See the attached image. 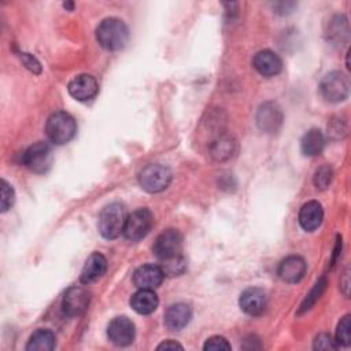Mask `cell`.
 <instances>
[{
    "label": "cell",
    "instance_id": "obj_19",
    "mask_svg": "<svg viewBox=\"0 0 351 351\" xmlns=\"http://www.w3.org/2000/svg\"><path fill=\"white\" fill-rule=\"evenodd\" d=\"M191 317L192 311L188 304L176 303L167 308L165 314V325L170 330H180L189 322Z\"/></svg>",
    "mask_w": 351,
    "mask_h": 351
},
{
    "label": "cell",
    "instance_id": "obj_16",
    "mask_svg": "<svg viewBox=\"0 0 351 351\" xmlns=\"http://www.w3.org/2000/svg\"><path fill=\"white\" fill-rule=\"evenodd\" d=\"M306 274V262L303 258L291 255L281 261L278 266V276L287 282H299Z\"/></svg>",
    "mask_w": 351,
    "mask_h": 351
},
{
    "label": "cell",
    "instance_id": "obj_14",
    "mask_svg": "<svg viewBox=\"0 0 351 351\" xmlns=\"http://www.w3.org/2000/svg\"><path fill=\"white\" fill-rule=\"evenodd\" d=\"M67 89H69V93L75 100L86 101L96 96L99 86H97L95 77H92L89 74H80L69 82Z\"/></svg>",
    "mask_w": 351,
    "mask_h": 351
},
{
    "label": "cell",
    "instance_id": "obj_11",
    "mask_svg": "<svg viewBox=\"0 0 351 351\" xmlns=\"http://www.w3.org/2000/svg\"><path fill=\"white\" fill-rule=\"evenodd\" d=\"M107 336L115 346H129L134 339V324L128 317H117L108 324Z\"/></svg>",
    "mask_w": 351,
    "mask_h": 351
},
{
    "label": "cell",
    "instance_id": "obj_28",
    "mask_svg": "<svg viewBox=\"0 0 351 351\" xmlns=\"http://www.w3.org/2000/svg\"><path fill=\"white\" fill-rule=\"evenodd\" d=\"M14 200L15 193L12 186L5 180H1V211H7L14 204Z\"/></svg>",
    "mask_w": 351,
    "mask_h": 351
},
{
    "label": "cell",
    "instance_id": "obj_1",
    "mask_svg": "<svg viewBox=\"0 0 351 351\" xmlns=\"http://www.w3.org/2000/svg\"><path fill=\"white\" fill-rule=\"evenodd\" d=\"M97 43L107 51L123 48L129 40L128 26L118 18H107L96 29Z\"/></svg>",
    "mask_w": 351,
    "mask_h": 351
},
{
    "label": "cell",
    "instance_id": "obj_23",
    "mask_svg": "<svg viewBox=\"0 0 351 351\" xmlns=\"http://www.w3.org/2000/svg\"><path fill=\"white\" fill-rule=\"evenodd\" d=\"M55 348V335L48 329H38L36 330L27 344V351H51Z\"/></svg>",
    "mask_w": 351,
    "mask_h": 351
},
{
    "label": "cell",
    "instance_id": "obj_21",
    "mask_svg": "<svg viewBox=\"0 0 351 351\" xmlns=\"http://www.w3.org/2000/svg\"><path fill=\"white\" fill-rule=\"evenodd\" d=\"M158 304L159 299L154 289H138L130 298V306L138 314H151L156 310Z\"/></svg>",
    "mask_w": 351,
    "mask_h": 351
},
{
    "label": "cell",
    "instance_id": "obj_18",
    "mask_svg": "<svg viewBox=\"0 0 351 351\" xmlns=\"http://www.w3.org/2000/svg\"><path fill=\"white\" fill-rule=\"evenodd\" d=\"M107 270V259L100 252H93L86 259L80 280L82 284H90L96 280H99Z\"/></svg>",
    "mask_w": 351,
    "mask_h": 351
},
{
    "label": "cell",
    "instance_id": "obj_4",
    "mask_svg": "<svg viewBox=\"0 0 351 351\" xmlns=\"http://www.w3.org/2000/svg\"><path fill=\"white\" fill-rule=\"evenodd\" d=\"M319 92L326 101H343L350 93V80L341 71H330L321 80Z\"/></svg>",
    "mask_w": 351,
    "mask_h": 351
},
{
    "label": "cell",
    "instance_id": "obj_2",
    "mask_svg": "<svg viewBox=\"0 0 351 351\" xmlns=\"http://www.w3.org/2000/svg\"><path fill=\"white\" fill-rule=\"evenodd\" d=\"M126 219V210L121 203L114 202L107 204L99 214L97 228L100 234L108 240L117 239L121 233H123Z\"/></svg>",
    "mask_w": 351,
    "mask_h": 351
},
{
    "label": "cell",
    "instance_id": "obj_24",
    "mask_svg": "<svg viewBox=\"0 0 351 351\" xmlns=\"http://www.w3.org/2000/svg\"><path fill=\"white\" fill-rule=\"evenodd\" d=\"M336 343H337V346H344V347L350 346V343H351V317H350V314L344 315L337 325Z\"/></svg>",
    "mask_w": 351,
    "mask_h": 351
},
{
    "label": "cell",
    "instance_id": "obj_5",
    "mask_svg": "<svg viewBox=\"0 0 351 351\" xmlns=\"http://www.w3.org/2000/svg\"><path fill=\"white\" fill-rule=\"evenodd\" d=\"M170 181H171V171L166 166H162L158 163L147 165L138 174L140 186L149 193L162 192L169 186Z\"/></svg>",
    "mask_w": 351,
    "mask_h": 351
},
{
    "label": "cell",
    "instance_id": "obj_8",
    "mask_svg": "<svg viewBox=\"0 0 351 351\" xmlns=\"http://www.w3.org/2000/svg\"><path fill=\"white\" fill-rule=\"evenodd\" d=\"M152 250H154V254L160 261H167V259L181 255V250H182L181 233L176 229H167V230L162 232L156 237Z\"/></svg>",
    "mask_w": 351,
    "mask_h": 351
},
{
    "label": "cell",
    "instance_id": "obj_22",
    "mask_svg": "<svg viewBox=\"0 0 351 351\" xmlns=\"http://www.w3.org/2000/svg\"><path fill=\"white\" fill-rule=\"evenodd\" d=\"M300 145L306 156H317L325 147V137L319 129H310L304 133Z\"/></svg>",
    "mask_w": 351,
    "mask_h": 351
},
{
    "label": "cell",
    "instance_id": "obj_9",
    "mask_svg": "<svg viewBox=\"0 0 351 351\" xmlns=\"http://www.w3.org/2000/svg\"><path fill=\"white\" fill-rule=\"evenodd\" d=\"M90 293L86 288L74 285L70 287L62 300V310L67 317L81 315L89 306Z\"/></svg>",
    "mask_w": 351,
    "mask_h": 351
},
{
    "label": "cell",
    "instance_id": "obj_17",
    "mask_svg": "<svg viewBox=\"0 0 351 351\" xmlns=\"http://www.w3.org/2000/svg\"><path fill=\"white\" fill-rule=\"evenodd\" d=\"M324 219V210L322 206L317 200H310L304 203L299 211V223L300 226L307 230H315Z\"/></svg>",
    "mask_w": 351,
    "mask_h": 351
},
{
    "label": "cell",
    "instance_id": "obj_31",
    "mask_svg": "<svg viewBox=\"0 0 351 351\" xmlns=\"http://www.w3.org/2000/svg\"><path fill=\"white\" fill-rule=\"evenodd\" d=\"M347 25V19L344 16H336L333 21H330V29H329V37L332 40H339L341 38V36H344L347 38L348 34H343L341 32V26Z\"/></svg>",
    "mask_w": 351,
    "mask_h": 351
},
{
    "label": "cell",
    "instance_id": "obj_32",
    "mask_svg": "<svg viewBox=\"0 0 351 351\" xmlns=\"http://www.w3.org/2000/svg\"><path fill=\"white\" fill-rule=\"evenodd\" d=\"M21 59L23 60V63H25V66L29 69V70H32L33 73H40L41 71V66H40V63H38V60L34 58V56H32V55H29V53H21Z\"/></svg>",
    "mask_w": 351,
    "mask_h": 351
},
{
    "label": "cell",
    "instance_id": "obj_27",
    "mask_svg": "<svg viewBox=\"0 0 351 351\" xmlns=\"http://www.w3.org/2000/svg\"><path fill=\"white\" fill-rule=\"evenodd\" d=\"M325 287H326V280L322 277V278H319V280L315 282L314 288L310 291V293L307 295V298H306V299H304V302L302 303L300 311H306V310H308V308H310V307L317 302V299L321 296V293L324 292Z\"/></svg>",
    "mask_w": 351,
    "mask_h": 351
},
{
    "label": "cell",
    "instance_id": "obj_20",
    "mask_svg": "<svg viewBox=\"0 0 351 351\" xmlns=\"http://www.w3.org/2000/svg\"><path fill=\"white\" fill-rule=\"evenodd\" d=\"M208 151L215 162L229 160L236 152V141L228 134H219L211 141Z\"/></svg>",
    "mask_w": 351,
    "mask_h": 351
},
{
    "label": "cell",
    "instance_id": "obj_3",
    "mask_svg": "<svg viewBox=\"0 0 351 351\" xmlns=\"http://www.w3.org/2000/svg\"><path fill=\"white\" fill-rule=\"evenodd\" d=\"M45 132L48 140L52 144L62 145L69 143L75 136L77 123L70 114L64 111H56L47 119Z\"/></svg>",
    "mask_w": 351,
    "mask_h": 351
},
{
    "label": "cell",
    "instance_id": "obj_15",
    "mask_svg": "<svg viewBox=\"0 0 351 351\" xmlns=\"http://www.w3.org/2000/svg\"><path fill=\"white\" fill-rule=\"evenodd\" d=\"M252 64H254L255 70L259 74H262L263 77H274L282 69V62H281L280 56L270 49L259 51L254 56Z\"/></svg>",
    "mask_w": 351,
    "mask_h": 351
},
{
    "label": "cell",
    "instance_id": "obj_30",
    "mask_svg": "<svg viewBox=\"0 0 351 351\" xmlns=\"http://www.w3.org/2000/svg\"><path fill=\"white\" fill-rule=\"evenodd\" d=\"M339 346L336 343V340H333L329 335L326 333H321L315 337L314 340V348L315 350H336Z\"/></svg>",
    "mask_w": 351,
    "mask_h": 351
},
{
    "label": "cell",
    "instance_id": "obj_26",
    "mask_svg": "<svg viewBox=\"0 0 351 351\" xmlns=\"http://www.w3.org/2000/svg\"><path fill=\"white\" fill-rule=\"evenodd\" d=\"M162 262H163L162 270H163L165 274L177 276V274L184 273V270H185V259L182 258V255H178L176 258H171V259H167V261H162Z\"/></svg>",
    "mask_w": 351,
    "mask_h": 351
},
{
    "label": "cell",
    "instance_id": "obj_25",
    "mask_svg": "<svg viewBox=\"0 0 351 351\" xmlns=\"http://www.w3.org/2000/svg\"><path fill=\"white\" fill-rule=\"evenodd\" d=\"M333 180V170L330 166L324 165L319 169H317L314 174V185L317 189H326Z\"/></svg>",
    "mask_w": 351,
    "mask_h": 351
},
{
    "label": "cell",
    "instance_id": "obj_7",
    "mask_svg": "<svg viewBox=\"0 0 351 351\" xmlns=\"http://www.w3.org/2000/svg\"><path fill=\"white\" fill-rule=\"evenodd\" d=\"M23 165L34 173H45L52 165L51 147L44 141H37L30 145L22 155Z\"/></svg>",
    "mask_w": 351,
    "mask_h": 351
},
{
    "label": "cell",
    "instance_id": "obj_29",
    "mask_svg": "<svg viewBox=\"0 0 351 351\" xmlns=\"http://www.w3.org/2000/svg\"><path fill=\"white\" fill-rule=\"evenodd\" d=\"M203 348L206 351H208V350L210 351H222V350H230V344L222 336H213L206 340Z\"/></svg>",
    "mask_w": 351,
    "mask_h": 351
},
{
    "label": "cell",
    "instance_id": "obj_10",
    "mask_svg": "<svg viewBox=\"0 0 351 351\" xmlns=\"http://www.w3.org/2000/svg\"><path fill=\"white\" fill-rule=\"evenodd\" d=\"M282 111L274 101L263 103L256 112V125L265 133H276L282 125Z\"/></svg>",
    "mask_w": 351,
    "mask_h": 351
},
{
    "label": "cell",
    "instance_id": "obj_13",
    "mask_svg": "<svg viewBox=\"0 0 351 351\" xmlns=\"http://www.w3.org/2000/svg\"><path fill=\"white\" fill-rule=\"evenodd\" d=\"M165 273L160 266L143 265L133 273V282L138 289H155L163 281Z\"/></svg>",
    "mask_w": 351,
    "mask_h": 351
},
{
    "label": "cell",
    "instance_id": "obj_12",
    "mask_svg": "<svg viewBox=\"0 0 351 351\" xmlns=\"http://www.w3.org/2000/svg\"><path fill=\"white\" fill-rule=\"evenodd\" d=\"M239 304L245 314L255 317V315H261L265 311L267 304V298L263 289L252 287L241 292Z\"/></svg>",
    "mask_w": 351,
    "mask_h": 351
},
{
    "label": "cell",
    "instance_id": "obj_6",
    "mask_svg": "<svg viewBox=\"0 0 351 351\" xmlns=\"http://www.w3.org/2000/svg\"><path fill=\"white\" fill-rule=\"evenodd\" d=\"M152 223H154L152 213L145 207L137 208L136 211L128 215L123 234L129 241H138L149 233Z\"/></svg>",
    "mask_w": 351,
    "mask_h": 351
},
{
    "label": "cell",
    "instance_id": "obj_33",
    "mask_svg": "<svg viewBox=\"0 0 351 351\" xmlns=\"http://www.w3.org/2000/svg\"><path fill=\"white\" fill-rule=\"evenodd\" d=\"M182 348L184 347L180 343L174 341V340H167V341H163L158 346V350H182Z\"/></svg>",
    "mask_w": 351,
    "mask_h": 351
}]
</instances>
